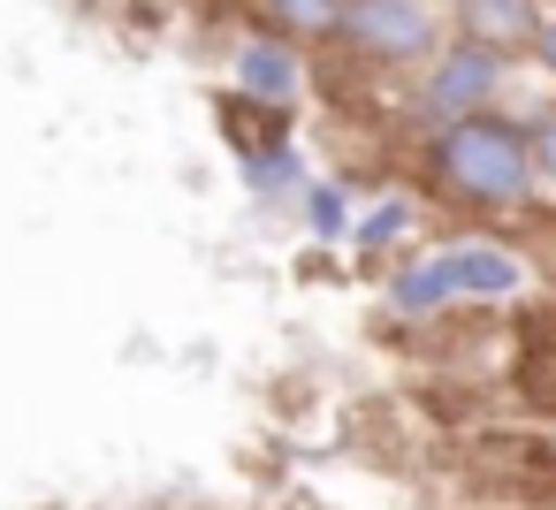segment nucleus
I'll list each match as a JSON object with an SVG mask.
<instances>
[{
	"instance_id": "11",
	"label": "nucleus",
	"mask_w": 556,
	"mask_h": 510,
	"mask_svg": "<svg viewBox=\"0 0 556 510\" xmlns=\"http://www.w3.org/2000/svg\"><path fill=\"white\" fill-rule=\"evenodd\" d=\"M526 145H533V176L556 191V100H548V107L526 123Z\"/></svg>"
},
{
	"instance_id": "3",
	"label": "nucleus",
	"mask_w": 556,
	"mask_h": 510,
	"mask_svg": "<svg viewBox=\"0 0 556 510\" xmlns=\"http://www.w3.org/2000/svg\"><path fill=\"white\" fill-rule=\"evenodd\" d=\"M503 85H510V54L457 31V39L434 47L427 69H419V123L442 130V123H457V115H480V107L503 100Z\"/></svg>"
},
{
	"instance_id": "12",
	"label": "nucleus",
	"mask_w": 556,
	"mask_h": 510,
	"mask_svg": "<svg viewBox=\"0 0 556 510\" xmlns=\"http://www.w3.org/2000/svg\"><path fill=\"white\" fill-rule=\"evenodd\" d=\"M526 54H533V69L556 85V16H541V31H533V47H526Z\"/></svg>"
},
{
	"instance_id": "6",
	"label": "nucleus",
	"mask_w": 556,
	"mask_h": 510,
	"mask_svg": "<svg viewBox=\"0 0 556 510\" xmlns=\"http://www.w3.org/2000/svg\"><path fill=\"white\" fill-rule=\"evenodd\" d=\"M541 16H548V0H457V31H465V39H488V47H503V54L533 47Z\"/></svg>"
},
{
	"instance_id": "9",
	"label": "nucleus",
	"mask_w": 556,
	"mask_h": 510,
	"mask_svg": "<svg viewBox=\"0 0 556 510\" xmlns=\"http://www.w3.org/2000/svg\"><path fill=\"white\" fill-rule=\"evenodd\" d=\"M305 229H313V237H343V229H351L343 183H305Z\"/></svg>"
},
{
	"instance_id": "1",
	"label": "nucleus",
	"mask_w": 556,
	"mask_h": 510,
	"mask_svg": "<svg viewBox=\"0 0 556 510\" xmlns=\"http://www.w3.org/2000/svg\"><path fill=\"white\" fill-rule=\"evenodd\" d=\"M427 161H434V176H442L450 199L488 206V214H510V206H526V199L541 191V176H533V145H526V123L503 115V107H480V115L442 123L434 145H427Z\"/></svg>"
},
{
	"instance_id": "13",
	"label": "nucleus",
	"mask_w": 556,
	"mask_h": 510,
	"mask_svg": "<svg viewBox=\"0 0 556 510\" xmlns=\"http://www.w3.org/2000/svg\"><path fill=\"white\" fill-rule=\"evenodd\" d=\"M548 16H556V0H548Z\"/></svg>"
},
{
	"instance_id": "8",
	"label": "nucleus",
	"mask_w": 556,
	"mask_h": 510,
	"mask_svg": "<svg viewBox=\"0 0 556 510\" xmlns=\"http://www.w3.org/2000/svg\"><path fill=\"white\" fill-rule=\"evenodd\" d=\"M244 183L252 191H305V168H298V153H290V138L282 145H260V153H244Z\"/></svg>"
},
{
	"instance_id": "4",
	"label": "nucleus",
	"mask_w": 556,
	"mask_h": 510,
	"mask_svg": "<svg viewBox=\"0 0 556 510\" xmlns=\"http://www.w3.org/2000/svg\"><path fill=\"white\" fill-rule=\"evenodd\" d=\"M434 9L427 0H343V39L366 62H427L434 54Z\"/></svg>"
},
{
	"instance_id": "5",
	"label": "nucleus",
	"mask_w": 556,
	"mask_h": 510,
	"mask_svg": "<svg viewBox=\"0 0 556 510\" xmlns=\"http://www.w3.org/2000/svg\"><path fill=\"white\" fill-rule=\"evenodd\" d=\"M229 77H237V92H244V100H260V107H290V100L305 92L298 39H282V31L237 39V54H229Z\"/></svg>"
},
{
	"instance_id": "2",
	"label": "nucleus",
	"mask_w": 556,
	"mask_h": 510,
	"mask_svg": "<svg viewBox=\"0 0 556 510\" xmlns=\"http://www.w3.org/2000/svg\"><path fill=\"white\" fill-rule=\"evenodd\" d=\"M518 282H526V259H518L510 244L465 237V244H442V252L412 259V267L389 282V305L419 320V313H442V305H457V297H510Z\"/></svg>"
},
{
	"instance_id": "7",
	"label": "nucleus",
	"mask_w": 556,
	"mask_h": 510,
	"mask_svg": "<svg viewBox=\"0 0 556 510\" xmlns=\"http://www.w3.org/2000/svg\"><path fill=\"white\" fill-rule=\"evenodd\" d=\"M267 31H282V39H343V0H267Z\"/></svg>"
},
{
	"instance_id": "10",
	"label": "nucleus",
	"mask_w": 556,
	"mask_h": 510,
	"mask_svg": "<svg viewBox=\"0 0 556 510\" xmlns=\"http://www.w3.org/2000/svg\"><path fill=\"white\" fill-rule=\"evenodd\" d=\"M404 229H412V206H404V199H381V206H374L366 221H351V237H358L366 252H381V244H396Z\"/></svg>"
}]
</instances>
